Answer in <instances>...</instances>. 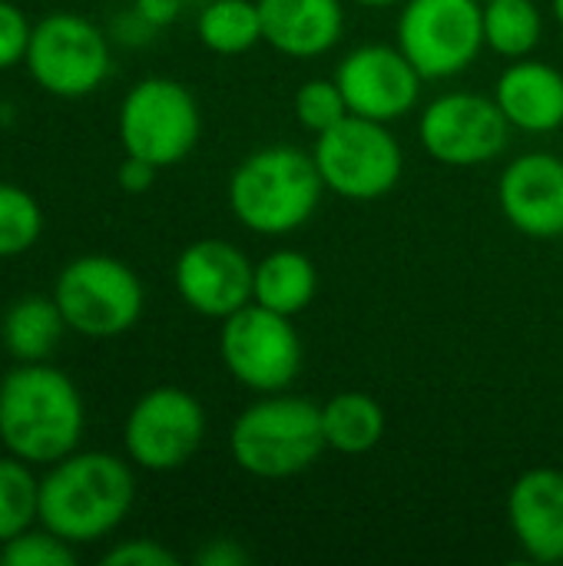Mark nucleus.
<instances>
[{"mask_svg": "<svg viewBox=\"0 0 563 566\" xmlns=\"http://www.w3.org/2000/svg\"><path fill=\"white\" fill-rule=\"evenodd\" d=\"M53 298L66 328L83 338H119L143 318L146 289L139 275L113 255H80L53 282Z\"/></svg>", "mask_w": 563, "mask_h": 566, "instance_id": "39448f33", "label": "nucleus"}, {"mask_svg": "<svg viewBox=\"0 0 563 566\" xmlns=\"http://www.w3.org/2000/svg\"><path fill=\"white\" fill-rule=\"evenodd\" d=\"M116 133L123 153L166 169L196 149L202 136V109L186 83L173 76H146L126 90Z\"/></svg>", "mask_w": 563, "mask_h": 566, "instance_id": "423d86ee", "label": "nucleus"}, {"mask_svg": "<svg viewBox=\"0 0 563 566\" xmlns=\"http://www.w3.org/2000/svg\"><path fill=\"white\" fill-rule=\"evenodd\" d=\"M504 219L531 239L563 235V159L557 153H521L498 179Z\"/></svg>", "mask_w": 563, "mask_h": 566, "instance_id": "2eb2a0df", "label": "nucleus"}, {"mask_svg": "<svg viewBox=\"0 0 563 566\" xmlns=\"http://www.w3.org/2000/svg\"><path fill=\"white\" fill-rule=\"evenodd\" d=\"M292 113L302 123V129H309V133L319 136V133L338 126L348 116V103H345L335 76H312V80H305L295 90Z\"/></svg>", "mask_w": 563, "mask_h": 566, "instance_id": "a878e982", "label": "nucleus"}, {"mask_svg": "<svg viewBox=\"0 0 563 566\" xmlns=\"http://www.w3.org/2000/svg\"><path fill=\"white\" fill-rule=\"evenodd\" d=\"M199 43L216 56H242L262 43L259 0H206L196 17Z\"/></svg>", "mask_w": 563, "mask_h": 566, "instance_id": "4be33fe9", "label": "nucleus"}, {"mask_svg": "<svg viewBox=\"0 0 563 566\" xmlns=\"http://www.w3.org/2000/svg\"><path fill=\"white\" fill-rule=\"evenodd\" d=\"M86 405L50 361H17L0 378V444L27 464H56L83 441Z\"/></svg>", "mask_w": 563, "mask_h": 566, "instance_id": "f257e3e1", "label": "nucleus"}, {"mask_svg": "<svg viewBox=\"0 0 563 566\" xmlns=\"http://www.w3.org/2000/svg\"><path fill=\"white\" fill-rule=\"evenodd\" d=\"M319 295V269L299 249H275L256 262L252 302L279 315H302Z\"/></svg>", "mask_w": 563, "mask_h": 566, "instance_id": "6ab92c4d", "label": "nucleus"}, {"mask_svg": "<svg viewBox=\"0 0 563 566\" xmlns=\"http://www.w3.org/2000/svg\"><path fill=\"white\" fill-rule=\"evenodd\" d=\"M385 408L365 391H342L322 405V431L329 451L358 458L382 444L385 438Z\"/></svg>", "mask_w": 563, "mask_h": 566, "instance_id": "412c9836", "label": "nucleus"}, {"mask_svg": "<svg viewBox=\"0 0 563 566\" xmlns=\"http://www.w3.org/2000/svg\"><path fill=\"white\" fill-rule=\"evenodd\" d=\"M312 156L325 189L348 202L385 199L405 172V149L392 126L355 113L319 133Z\"/></svg>", "mask_w": 563, "mask_h": 566, "instance_id": "0eeeda50", "label": "nucleus"}, {"mask_svg": "<svg viewBox=\"0 0 563 566\" xmlns=\"http://www.w3.org/2000/svg\"><path fill=\"white\" fill-rule=\"evenodd\" d=\"M23 66L43 93L56 99H83L96 93L113 70L110 33L83 13H46L33 23Z\"/></svg>", "mask_w": 563, "mask_h": 566, "instance_id": "6e6552de", "label": "nucleus"}, {"mask_svg": "<svg viewBox=\"0 0 563 566\" xmlns=\"http://www.w3.org/2000/svg\"><path fill=\"white\" fill-rule=\"evenodd\" d=\"M481 3H488V0H481Z\"/></svg>", "mask_w": 563, "mask_h": 566, "instance_id": "c9c22d12", "label": "nucleus"}, {"mask_svg": "<svg viewBox=\"0 0 563 566\" xmlns=\"http://www.w3.org/2000/svg\"><path fill=\"white\" fill-rule=\"evenodd\" d=\"M153 36H156V27L136 7H129L126 13H116L110 20V40H116L123 46H146V43H153Z\"/></svg>", "mask_w": 563, "mask_h": 566, "instance_id": "c756f323", "label": "nucleus"}, {"mask_svg": "<svg viewBox=\"0 0 563 566\" xmlns=\"http://www.w3.org/2000/svg\"><path fill=\"white\" fill-rule=\"evenodd\" d=\"M192 560L199 566H246L252 557H249V551L239 541H232V537H212V541H206L196 551Z\"/></svg>", "mask_w": 563, "mask_h": 566, "instance_id": "7c9ffc66", "label": "nucleus"}, {"mask_svg": "<svg viewBox=\"0 0 563 566\" xmlns=\"http://www.w3.org/2000/svg\"><path fill=\"white\" fill-rule=\"evenodd\" d=\"M40 524V481L30 464L7 454L0 458V544Z\"/></svg>", "mask_w": 563, "mask_h": 566, "instance_id": "b1692460", "label": "nucleus"}, {"mask_svg": "<svg viewBox=\"0 0 563 566\" xmlns=\"http://www.w3.org/2000/svg\"><path fill=\"white\" fill-rule=\"evenodd\" d=\"M76 551L53 531H23L0 544V566H73Z\"/></svg>", "mask_w": 563, "mask_h": 566, "instance_id": "bb28decb", "label": "nucleus"}, {"mask_svg": "<svg viewBox=\"0 0 563 566\" xmlns=\"http://www.w3.org/2000/svg\"><path fill=\"white\" fill-rule=\"evenodd\" d=\"M156 176H159V166L139 159V156H129V153L123 156V163H119V169H116V182H119V189L129 192V196L149 192L153 182H156Z\"/></svg>", "mask_w": 563, "mask_h": 566, "instance_id": "2f4dec72", "label": "nucleus"}, {"mask_svg": "<svg viewBox=\"0 0 563 566\" xmlns=\"http://www.w3.org/2000/svg\"><path fill=\"white\" fill-rule=\"evenodd\" d=\"M219 355L232 381L256 395L289 391L302 375V338L289 315L249 302L222 318Z\"/></svg>", "mask_w": 563, "mask_h": 566, "instance_id": "9d476101", "label": "nucleus"}, {"mask_svg": "<svg viewBox=\"0 0 563 566\" xmlns=\"http://www.w3.org/2000/svg\"><path fill=\"white\" fill-rule=\"evenodd\" d=\"M551 7H554V17H557V23L563 27V0H551Z\"/></svg>", "mask_w": 563, "mask_h": 566, "instance_id": "f704fd0d", "label": "nucleus"}, {"mask_svg": "<svg viewBox=\"0 0 563 566\" xmlns=\"http://www.w3.org/2000/svg\"><path fill=\"white\" fill-rule=\"evenodd\" d=\"M508 524L528 560H563V471L531 468L508 494Z\"/></svg>", "mask_w": 563, "mask_h": 566, "instance_id": "dca6fc26", "label": "nucleus"}, {"mask_svg": "<svg viewBox=\"0 0 563 566\" xmlns=\"http://www.w3.org/2000/svg\"><path fill=\"white\" fill-rule=\"evenodd\" d=\"M335 83L348 103V113L392 126L415 113L425 76L398 43H362L338 60Z\"/></svg>", "mask_w": 563, "mask_h": 566, "instance_id": "ddd939ff", "label": "nucleus"}, {"mask_svg": "<svg viewBox=\"0 0 563 566\" xmlns=\"http://www.w3.org/2000/svg\"><path fill=\"white\" fill-rule=\"evenodd\" d=\"M262 43L292 60L332 53L345 36L342 0H259Z\"/></svg>", "mask_w": 563, "mask_h": 566, "instance_id": "f3484780", "label": "nucleus"}, {"mask_svg": "<svg viewBox=\"0 0 563 566\" xmlns=\"http://www.w3.org/2000/svg\"><path fill=\"white\" fill-rule=\"evenodd\" d=\"M206 441V408L196 395L159 385L136 398L123 421L126 458L149 471L169 474L186 468Z\"/></svg>", "mask_w": 563, "mask_h": 566, "instance_id": "9b49d317", "label": "nucleus"}, {"mask_svg": "<svg viewBox=\"0 0 563 566\" xmlns=\"http://www.w3.org/2000/svg\"><path fill=\"white\" fill-rule=\"evenodd\" d=\"M325 451L322 405L292 391L262 395L242 408L229 428V454L236 468L259 481L305 474Z\"/></svg>", "mask_w": 563, "mask_h": 566, "instance_id": "20e7f679", "label": "nucleus"}, {"mask_svg": "<svg viewBox=\"0 0 563 566\" xmlns=\"http://www.w3.org/2000/svg\"><path fill=\"white\" fill-rule=\"evenodd\" d=\"M494 103L521 133H557L563 129V73L534 56L511 60L494 83Z\"/></svg>", "mask_w": 563, "mask_h": 566, "instance_id": "a211bd4d", "label": "nucleus"}, {"mask_svg": "<svg viewBox=\"0 0 563 566\" xmlns=\"http://www.w3.org/2000/svg\"><path fill=\"white\" fill-rule=\"evenodd\" d=\"M395 43L425 80H451L471 70L484 46L481 0H405Z\"/></svg>", "mask_w": 563, "mask_h": 566, "instance_id": "1a4fd4ad", "label": "nucleus"}, {"mask_svg": "<svg viewBox=\"0 0 563 566\" xmlns=\"http://www.w3.org/2000/svg\"><path fill=\"white\" fill-rule=\"evenodd\" d=\"M63 332L70 328L53 295H20L0 318V342L13 361H46Z\"/></svg>", "mask_w": 563, "mask_h": 566, "instance_id": "aec40b11", "label": "nucleus"}, {"mask_svg": "<svg viewBox=\"0 0 563 566\" xmlns=\"http://www.w3.org/2000/svg\"><path fill=\"white\" fill-rule=\"evenodd\" d=\"M322 172L315 156L289 146L272 143L252 149L229 176L226 199L229 212L242 229L265 239H282L299 232L322 206Z\"/></svg>", "mask_w": 563, "mask_h": 566, "instance_id": "7ed1b4c3", "label": "nucleus"}, {"mask_svg": "<svg viewBox=\"0 0 563 566\" xmlns=\"http://www.w3.org/2000/svg\"><path fill=\"white\" fill-rule=\"evenodd\" d=\"M103 564L106 566H176L179 557L159 544V541H149V537H133V541H119L116 547H110L103 554Z\"/></svg>", "mask_w": 563, "mask_h": 566, "instance_id": "c85d7f7f", "label": "nucleus"}, {"mask_svg": "<svg viewBox=\"0 0 563 566\" xmlns=\"http://www.w3.org/2000/svg\"><path fill=\"white\" fill-rule=\"evenodd\" d=\"M173 285L189 312L222 322L252 302L256 262L229 239H196L176 255Z\"/></svg>", "mask_w": 563, "mask_h": 566, "instance_id": "4468645a", "label": "nucleus"}, {"mask_svg": "<svg viewBox=\"0 0 563 566\" xmlns=\"http://www.w3.org/2000/svg\"><path fill=\"white\" fill-rule=\"evenodd\" d=\"M352 3H358V7H372V10H382V7H398V3H405V0H352Z\"/></svg>", "mask_w": 563, "mask_h": 566, "instance_id": "72a5a7b5", "label": "nucleus"}, {"mask_svg": "<svg viewBox=\"0 0 563 566\" xmlns=\"http://www.w3.org/2000/svg\"><path fill=\"white\" fill-rule=\"evenodd\" d=\"M511 123L494 96L455 90L435 96L418 116L421 149L451 169L494 163L511 143Z\"/></svg>", "mask_w": 563, "mask_h": 566, "instance_id": "f8f14e48", "label": "nucleus"}, {"mask_svg": "<svg viewBox=\"0 0 563 566\" xmlns=\"http://www.w3.org/2000/svg\"><path fill=\"white\" fill-rule=\"evenodd\" d=\"M30 33H33V23L27 20V13L17 3L0 0V73L23 63Z\"/></svg>", "mask_w": 563, "mask_h": 566, "instance_id": "cd10ccee", "label": "nucleus"}, {"mask_svg": "<svg viewBox=\"0 0 563 566\" xmlns=\"http://www.w3.org/2000/svg\"><path fill=\"white\" fill-rule=\"evenodd\" d=\"M133 461L110 451H73L40 478V527L73 547L110 537L133 511Z\"/></svg>", "mask_w": 563, "mask_h": 566, "instance_id": "f03ea898", "label": "nucleus"}, {"mask_svg": "<svg viewBox=\"0 0 563 566\" xmlns=\"http://www.w3.org/2000/svg\"><path fill=\"white\" fill-rule=\"evenodd\" d=\"M43 235V209L33 192L0 182V259L30 252Z\"/></svg>", "mask_w": 563, "mask_h": 566, "instance_id": "393cba45", "label": "nucleus"}, {"mask_svg": "<svg viewBox=\"0 0 563 566\" xmlns=\"http://www.w3.org/2000/svg\"><path fill=\"white\" fill-rule=\"evenodd\" d=\"M133 7L156 27V30H166L179 20L186 0H133Z\"/></svg>", "mask_w": 563, "mask_h": 566, "instance_id": "473e14b6", "label": "nucleus"}, {"mask_svg": "<svg viewBox=\"0 0 563 566\" xmlns=\"http://www.w3.org/2000/svg\"><path fill=\"white\" fill-rule=\"evenodd\" d=\"M544 40V13L534 0H488L484 46L504 60L534 56Z\"/></svg>", "mask_w": 563, "mask_h": 566, "instance_id": "5701e85b", "label": "nucleus"}]
</instances>
